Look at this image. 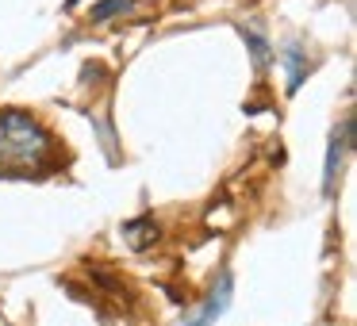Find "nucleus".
I'll list each match as a JSON object with an SVG mask.
<instances>
[{"mask_svg": "<svg viewBox=\"0 0 357 326\" xmlns=\"http://www.w3.org/2000/svg\"><path fill=\"white\" fill-rule=\"evenodd\" d=\"M58 165V142L31 111H0V173L4 177H39Z\"/></svg>", "mask_w": 357, "mask_h": 326, "instance_id": "f257e3e1", "label": "nucleus"}, {"mask_svg": "<svg viewBox=\"0 0 357 326\" xmlns=\"http://www.w3.org/2000/svg\"><path fill=\"white\" fill-rule=\"evenodd\" d=\"M227 300H231V280H219V295H211L208 303H204V315H196V318H188L192 326H208L211 318H219L223 315V307H227Z\"/></svg>", "mask_w": 357, "mask_h": 326, "instance_id": "f03ea898", "label": "nucleus"}, {"mask_svg": "<svg viewBox=\"0 0 357 326\" xmlns=\"http://www.w3.org/2000/svg\"><path fill=\"white\" fill-rule=\"evenodd\" d=\"M123 8H131V0H104L100 8L93 12V20H108V16H116V12H123Z\"/></svg>", "mask_w": 357, "mask_h": 326, "instance_id": "7ed1b4c3", "label": "nucleus"}]
</instances>
